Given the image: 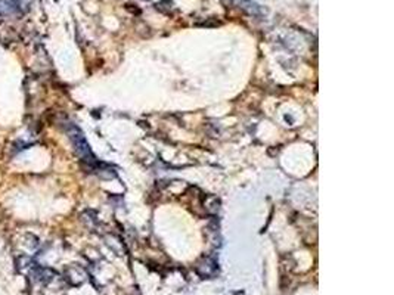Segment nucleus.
Wrapping results in <instances>:
<instances>
[{
	"instance_id": "f257e3e1",
	"label": "nucleus",
	"mask_w": 394,
	"mask_h": 295,
	"mask_svg": "<svg viewBox=\"0 0 394 295\" xmlns=\"http://www.w3.org/2000/svg\"><path fill=\"white\" fill-rule=\"evenodd\" d=\"M68 136L71 139V142L74 145V149L79 154V157L83 158V161H87V162L93 164L95 162V157H93V154H92V151H90V148H89V145H87V142L84 139V135L81 133V130L77 126L71 124L68 127Z\"/></svg>"
},
{
	"instance_id": "f03ea898",
	"label": "nucleus",
	"mask_w": 394,
	"mask_h": 295,
	"mask_svg": "<svg viewBox=\"0 0 394 295\" xmlns=\"http://www.w3.org/2000/svg\"><path fill=\"white\" fill-rule=\"evenodd\" d=\"M235 6H238L239 9H242V11H245L247 14H250V15H261V9H260V6L256 5V3H253V2H250V0H234L232 2Z\"/></svg>"
}]
</instances>
